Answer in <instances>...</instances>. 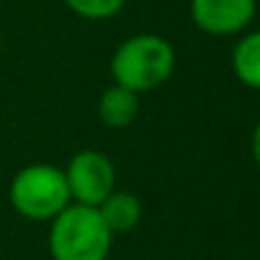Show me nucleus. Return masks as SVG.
Segmentation results:
<instances>
[{
	"mask_svg": "<svg viewBox=\"0 0 260 260\" xmlns=\"http://www.w3.org/2000/svg\"><path fill=\"white\" fill-rule=\"evenodd\" d=\"M111 243L114 233L99 207L71 202L51 220L48 250L53 260H106Z\"/></svg>",
	"mask_w": 260,
	"mask_h": 260,
	"instance_id": "nucleus-1",
	"label": "nucleus"
},
{
	"mask_svg": "<svg viewBox=\"0 0 260 260\" xmlns=\"http://www.w3.org/2000/svg\"><path fill=\"white\" fill-rule=\"evenodd\" d=\"M172 43L154 33H137L126 38L111 56V76L114 84L132 88L134 93H144L159 88L174 74Z\"/></svg>",
	"mask_w": 260,
	"mask_h": 260,
	"instance_id": "nucleus-2",
	"label": "nucleus"
},
{
	"mask_svg": "<svg viewBox=\"0 0 260 260\" xmlns=\"http://www.w3.org/2000/svg\"><path fill=\"white\" fill-rule=\"evenodd\" d=\"M13 210L33 222H51L71 205V192L63 170L53 165H28L10 182Z\"/></svg>",
	"mask_w": 260,
	"mask_h": 260,
	"instance_id": "nucleus-3",
	"label": "nucleus"
},
{
	"mask_svg": "<svg viewBox=\"0 0 260 260\" xmlns=\"http://www.w3.org/2000/svg\"><path fill=\"white\" fill-rule=\"evenodd\" d=\"M71 202L99 207L111 192L116 182L114 162L99 149H81L71 157L69 167L63 170Z\"/></svg>",
	"mask_w": 260,
	"mask_h": 260,
	"instance_id": "nucleus-4",
	"label": "nucleus"
},
{
	"mask_svg": "<svg viewBox=\"0 0 260 260\" xmlns=\"http://www.w3.org/2000/svg\"><path fill=\"white\" fill-rule=\"evenodd\" d=\"M258 10V0H189L192 23L210 36L243 33Z\"/></svg>",
	"mask_w": 260,
	"mask_h": 260,
	"instance_id": "nucleus-5",
	"label": "nucleus"
},
{
	"mask_svg": "<svg viewBox=\"0 0 260 260\" xmlns=\"http://www.w3.org/2000/svg\"><path fill=\"white\" fill-rule=\"evenodd\" d=\"M139 114V93H134L126 86H109L99 99V119L109 129H124L134 124Z\"/></svg>",
	"mask_w": 260,
	"mask_h": 260,
	"instance_id": "nucleus-6",
	"label": "nucleus"
},
{
	"mask_svg": "<svg viewBox=\"0 0 260 260\" xmlns=\"http://www.w3.org/2000/svg\"><path fill=\"white\" fill-rule=\"evenodd\" d=\"M99 212L104 217V222L109 225V230L116 235V233H129L139 225L142 220V202L139 197H134L132 192H111L101 205H99Z\"/></svg>",
	"mask_w": 260,
	"mask_h": 260,
	"instance_id": "nucleus-7",
	"label": "nucleus"
},
{
	"mask_svg": "<svg viewBox=\"0 0 260 260\" xmlns=\"http://www.w3.org/2000/svg\"><path fill=\"white\" fill-rule=\"evenodd\" d=\"M233 71L240 84L260 91V30L245 33L233 48Z\"/></svg>",
	"mask_w": 260,
	"mask_h": 260,
	"instance_id": "nucleus-8",
	"label": "nucleus"
},
{
	"mask_svg": "<svg viewBox=\"0 0 260 260\" xmlns=\"http://www.w3.org/2000/svg\"><path fill=\"white\" fill-rule=\"evenodd\" d=\"M71 13L86 20H109L114 18L126 0H63Z\"/></svg>",
	"mask_w": 260,
	"mask_h": 260,
	"instance_id": "nucleus-9",
	"label": "nucleus"
},
{
	"mask_svg": "<svg viewBox=\"0 0 260 260\" xmlns=\"http://www.w3.org/2000/svg\"><path fill=\"white\" fill-rule=\"evenodd\" d=\"M250 152H253V159H255V165L260 167V121L255 124V129H253V139H250Z\"/></svg>",
	"mask_w": 260,
	"mask_h": 260,
	"instance_id": "nucleus-10",
	"label": "nucleus"
}]
</instances>
